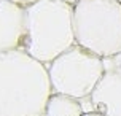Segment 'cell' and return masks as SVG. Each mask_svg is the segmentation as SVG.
Masks as SVG:
<instances>
[{"instance_id":"ba28073f","label":"cell","mask_w":121,"mask_h":116,"mask_svg":"<svg viewBox=\"0 0 121 116\" xmlns=\"http://www.w3.org/2000/svg\"><path fill=\"white\" fill-rule=\"evenodd\" d=\"M105 64L110 65V67H115L118 70H121V53L115 57H112V59H105Z\"/></svg>"},{"instance_id":"6da1fadb","label":"cell","mask_w":121,"mask_h":116,"mask_svg":"<svg viewBox=\"0 0 121 116\" xmlns=\"http://www.w3.org/2000/svg\"><path fill=\"white\" fill-rule=\"evenodd\" d=\"M51 94L45 64L24 49L0 51V116H45Z\"/></svg>"},{"instance_id":"277c9868","label":"cell","mask_w":121,"mask_h":116,"mask_svg":"<svg viewBox=\"0 0 121 116\" xmlns=\"http://www.w3.org/2000/svg\"><path fill=\"white\" fill-rule=\"evenodd\" d=\"M53 92L85 100L105 73V59L80 45H73L46 65Z\"/></svg>"},{"instance_id":"9c48e42d","label":"cell","mask_w":121,"mask_h":116,"mask_svg":"<svg viewBox=\"0 0 121 116\" xmlns=\"http://www.w3.org/2000/svg\"><path fill=\"white\" fill-rule=\"evenodd\" d=\"M11 2H14V3H18V5L24 6V8H29L30 5H34L35 2H38V0H11Z\"/></svg>"},{"instance_id":"52a82bcc","label":"cell","mask_w":121,"mask_h":116,"mask_svg":"<svg viewBox=\"0 0 121 116\" xmlns=\"http://www.w3.org/2000/svg\"><path fill=\"white\" fill-rule=\"evenodd\" d=\"M86 113L81 100L67 94L53 92L45 108V116H83Z\"/></svg>"},{"instance_id":"7c38bea8","label":"cell","mask_w":121,"mask_h":116,"mask_svg":"<svg viewBox=\"0 0 121 116\" xmlns=\"http://www.w3.org/2000/svg\"><path fill=\"white\" fill-rule=\"evenodd\" d=\"M118 2H121V0H118Z\"/></svg>"},{"instance_id":"5b68a950","label":"cell","mask_w":121,"mask_h":116,"mask_svg":"<svg viewBox=\"0 0 121 116\" xmlns=\"http://www.w3.org/2000/svg\"><path fill=\"white\" fill-rule=\"evenodd\" d=\"M26 8L11 0H0V51L24 49Z\"/></svg>"},{"instance_id":"7a4b0ae2","label":"cell","mask_w":121,"mask_h":116,"mask_svg":"<svg viewBox=\"0 0 121 116\" xmlns=\"http://www.w3.org/2000/svg\"><path fill=\"white\" fill-rule=\"evenodd\" d=\"M24 51L48 65L77 43L75 10L65 0H38L26 8Z\"/></svg>"},{"instance_id":"8fae6325","label":"cell","mask_w":121,"mask_h":116,"mask_svg":"<svg viewBox=\"0 0 121 116\" xmlns=\"http://www.w3.org/2000/svg\"><path fill=\"white\" fill-rule=\"evenodd\" d=\"M65 2H69V3H72V5H75V3H78L80 0H65Z\"/></svg>"},{"instance_id":"8992f818","label":"cell","mask_w":121,"mask_h":116,"mask_svg":"<svg viewBox=\"0 0 121 116\" xmlns=\"http://www.w3.org/2000/svg\"><path fill=\"white\" fill-rule=\"evenodd\" d=\"M107 65V64H105ZM89 111L105 116H121V70L107 65L89 97Z\"/></svg>"},{"instance_id":"30bf717a","label":"cell","mask_w":121,"mask_h":116,"mask_svg":"<svg viewBox=\"0 0 121 116\" xmlns=\"http://www.w3.org/2000/svg\"><path fill=\"white\" fill-rule=\"evenodd\" d=\"M83 116H105V115H100V113H97V111H86Z\"/></svg>"},{"instance_id":"3957f363","label":"cell","mask_w":121,"mask_h":116,"mask_svg":"<svg viewBox=\"0 0 121 116\" xmlns=\"http://www.w3.org/2000/svg\"><path fill=\"white\" fill-rule=\"evenodd\" d=\"M75 10L77 45L104 59L121 53V2L80 0Z\"/></svg>"}]
</instances>
